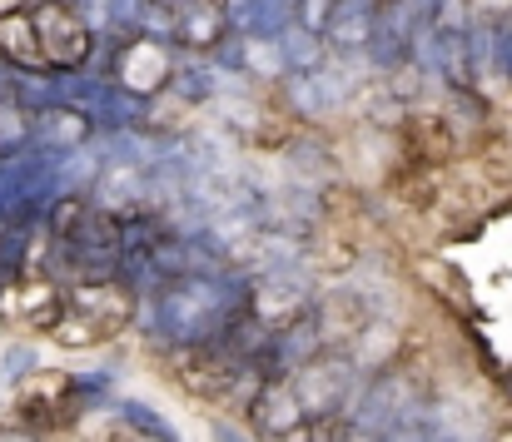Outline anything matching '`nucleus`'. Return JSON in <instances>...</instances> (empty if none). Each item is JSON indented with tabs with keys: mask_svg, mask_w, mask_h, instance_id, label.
I'll use <instances>...</instances> for the list:
<instances>
[{
	"mask_svg": "<svg viewBox=\"0 0 512 442\" xmlns=\"http://www.w3.org/2000/svg\"><path fill=\"white\" fill-rule=\"evenodd\" d=\"M125 318H130V294L95 284V289H75V294H70V303H65L60 318H55V333H60L65 343H95V338L115 333Z\"/></svg>",
	"mask_w": 512,
	"mask_h": 442,
	"instance_id": "nucleus-1",
	"label": "nucleus"
},
{
	"mask_svg": "<svg viewBox=\"0 0 512 442\" xmlns=\"http://www.w3.org/2000/svg\"><path fill=\"white\" fill-rule=\"evenodd\" d=\"M30 25H35V40H40V60H50V65H80L90 55V30L65 5H55V0L40 5L30 15Z\"/></svg>",
	"mask_w": 512,
	"mask_h": 442,
	"instance_id": "nucleus-2",
	"label": "nucleus"
},
{
	"mask_svg": "<svg viewBox=\"0 0 512 442\" xmlns=\"http://www.w3.org/2000/svg\"><path fill=\"white\" fill-rule=\"evenodd\" d=\"M219 318H224V298L209 284H189L165 298V328L174 338H204L219 328Z\"/></svg>",
	"mask_w": 512,
	"mask_h": 442,
	"instance_id": "nucleus-3",
	"label": "nucleus"
},
{
	"mask_svg": "<svg viewBox=\"0 0 512 442\" xmlns=\"http://www.w3.org/2000/svg\"><path fill=\"white\" fill-rule=\"evenodd\" d=\"M0 55H10L15 65H45L30 15H0Z\"/></svg>",
	"mask_w": 512,
	"mask_h": 442,
	"instance_id": "nucleus-4",
	"label": "nucleus"
},
{
	"mask_svg": "<svg viewBox=\"0 0 512 442\" xmlns=\"http://www.w3.org/2000/svg\"><path fill=\"white\" fill-rule=\"evenodd\" d=\"M40 135H45L50 145H80V140H85V120L70 115V110H45V115H40Z\"/></svg>",
	"mask_w": 512,
	"mask_h": 442,
	"instance_id": "nucleus-5",
	"label": "nucleus"
},
{
	"mask_svg": "<svg viewBox=\"0 0 512 442\" xmlns=\"http://www.w3.org/2000/svg\"><path fill=\"white\" fill-rule=\"evenodd\" d=\"M25 140V115L15 105H0V149H15Z\"/></svg>",
	"mask_w": 512,
	"mask_h": 442,
	"instance_id": "nucleus-6",
	"label": "nucleus"
},
{
	"mask_svg": "<svg viewBox=\"0 0 512 442\" xmlns=\"http://www.w3.org/2000/svg\"><path fill=\"white\" fill-rule=\"evenodd\" d=\"M0 442H35V438H25V433H0Z\"/></svg>",
	"mask_w": 512,
	"mask_h": 442,
	"instance_id": "nucleus-7",
	"label": "nucleus"
},
{
	"mask_svg": "<svg viewBox=\"0 0 512 442\" xmlns=\"http://www.w3.org/2000/svg\"><path fill=\"white\" fill-rule=\"evenodd\" d=\"M130 442H150V438H145V433H135V438H130Z\"/></svg>",
	"mask_w": 512,
	"mask_h": 442,
	"instance_id": "nucleus-8",
	"label": "nucleus"
}]
</instances>
